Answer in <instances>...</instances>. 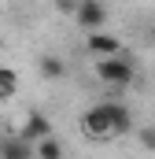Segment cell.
Returning a JSON list of instances; mask_svg holds the SVG:
<instances>
[{"instance_id":"obj_1","label":"cell","mask_w":155,"mask_h":159,"mask_svg":"<svg viewBox=\"0 0 155 159\" xmlns=\"http://www.w3.org/2000/svg\"><path fill=\"white\" fill-rule=\"evenodd\" d=\"M129 126H133V115H129V107H126V104H118V100L92 104V107L81 115V129H85L89 137H96V141L115 137V133H126Z\"/></svg>"},{"instance_id":"obj_2","label":"cell","mask_w":155,"mask_h":159,"mask_svg":"<svg viewBox=\"0 0 155 159\" xmlns=\"http://www.w3.org/2000/svg\"><path fill=\"white\" fill-rule=\"evenodd\" d=\"M96 78L104 81V85H111V89H126V85H133L137 70H133L129 56H118V59H96Z\"/></svg>"},{"instance_id":"obj_3","label":"cell","mask_w":155,"mask_h":159,"mask_svg":"<svg viewBox=\"0 0 155 159\" xmlns=\"http://www.w3.org/2000/svg\"><path fill=\"white\" fill-rule=\"evenodd\" d=\"M78 30H89V34H100L107 26V7L96 4V0H78Z\"/></svg>"},{"instance_id":"obj_4","label":"cell","mask_w":155,"mask_h":159,"mask_svg":"<svg viewBox=\"0 0 155 159\" xmlns=\"http://www.w3.org/2000/svg\"><path fill=\"white\" fill-rule=\"evenodd\" d=\"M85 52L96 56V59H118V56H126V52H122V41H118L115 34H104V30L85 37Z\"/></svg>"},{"instance_id":"obj_5","label":"cell","mask_w":155,"mask_h":159,"mask_svg":"<svg viewBox=\"0 0 155 159\" xmlns=\"http://www.w3.org/2000/svg\"><path fill=\"white\" fill-rule=\"evenodd\" d=\"M48 137H55V133H52V122L44 119L41 111H30L26 122H22V129H19V141H26L30 148H37L41 141H48Z\"/></svg>"},{"instance_id":"obj_6","label":"cell","mask_w":155,"mask_h":159,"mask_svg":"<svg viewBox=\"0 0 155 159\" xmlns=\"http://www.w3.org/2000/svg\"><path fill=\"white\" fill-rule=\"evenodd\" d=\"M37 70H41V78H48V81H63L67 78V63H63L59 56H41Z\"/></svg>"},{"instance_id":"obj_7","label":"cell","mask_w":155,"mask_h":159,"mask_svg":"<svg viewBox=\"0 0 155 159\" xmlns=\"http://www.w3.org/2000/svg\"><path fill=\"white\" fill-rule=\"evenodd\" d=\"M0 159H37V148H30L26 141L11 137V141H4V148H0Z\"/></svg>"},{"instance_id":"obj_8","label":"cell","mask_w":155,"mask_h":159,"mask_svg":"<svg viewBox=\"0 0 155 159\" xmlns=\"http://www.w3.org/2000/svg\"><path fill=\"white\" fill-rule=\"evenodd\" d=\"M37 159H63V144H59V137L41 141V144H37Z\"/></svg>"},{"instance_id":"obj_9","label":"cell","mask_w":155,"mask_h":159,"mask_svg":"<svg viewBox=\"0 0 155 159\" xmlns=\"http://www.w3.org/2000/svg\"><path fill=\"white\" fill-rule=\"evenodd\" d=\"M15 85H19V74H15V70H7V67H0V96H11V93H15Z\"/></svg>"},{"instance_id":"obj_10","label":"cell","mask_w":155,"mask_h":159,"mask_svg":"<svg viewBox=\"0 0 155 159\" xmlns=\"http://www.w3.org/2000/svg\"><path fill=\"white\" fill-rule=\"evenodd\" d=\"M137 141H140V148L155 152V126H140V129H137Z\"/></svg>"},{"instance_id":"obj_11","label":"cell","mask_w":155,"mask_h":159,"mask_svg":"<svg viewBox=\"0 0 155 159\" xmlns=\"http://www.w3.org/2000/svg\"><path fill=\"white\" fill-rule=\"evenodd\" d=\"M4 141H7V137H4V129H0V148H4Z\"/></svg>"}]
</instances>
